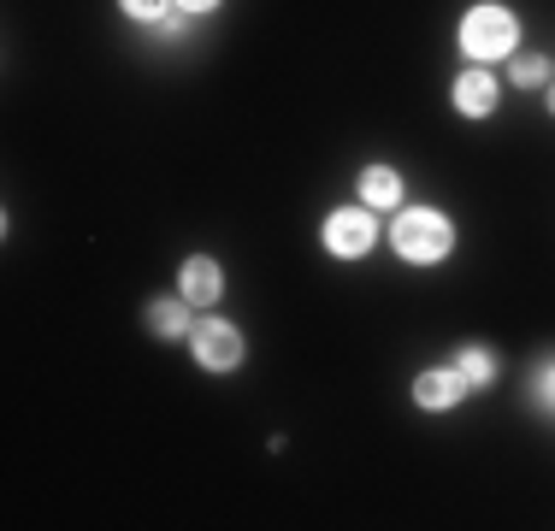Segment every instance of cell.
<instances>
[{
    "label": "cell",
    "mask_w": 555,
    "mask_h": 531,
    "mask_svg": "<svg viewBox=\"0 0 555 531\" xmlns=\"http://www.w3.org/2000/svg\"><path fill=\"white\" fill-rule=\"evenodd\" d=\"M455 48L461 65H508L526 48V24L508 0H473L455 18Z\"/></svg>",
    "instance_id": "1"
},
{
    "label": "cell",
    "mask_w": 555,
    "mask_h": 531,
    "mask_svg": "<svg viewBox=\"0 0 555 531\" xmlns=\"http://www.w3.org/2000/svg\"><path fill=\"white\" fill-rule=\"evenodd\" d=\"M385 243H390V255L402 260V266H443L449 255H455V243H461V231H455V219H449L443 207H431V202H402L390 212V231H385Z\"/></svg>",
    "instance_id": "2"
},
{
    "label": "cell",
    "mask_w": 555,
    "mask_h": 531,
    "mask_svg": "<svg viewBox=\"0 0 555 531\" xmlns=\"http://www.w3.org/2000/svg\"><path fill=\"white\" fill-rule=\"evenodd\" d=\"M190 361L202 366L207 378H231V372L248 361L243 325L224 319V313H202V319H195V331H190Z\"/></svg>",
    "instance_id": "3"
},
{
    "label": "cell",
    "mask_w": 555,
    "mask_h": 531,
    "mask_svg": "<svg viewBox=\"0 0 555 531\" xmlns=\"http://www.w3.org/2000/svg\"><path fill=\"white\" fill-rule=\"evenodd\" d=\"M378 212L366 207V202H343V207H332L320 219V248L332 260H366L378 248Z\"/></svg>",
    "instance_id": "4"
},
{
    "label": "cell",
    "mask_w": 555,
    "mask_h": 531,
    "mask_svg": "<svg viewBox=\"0 0 555 531\" xmlns=\"http://www.w3.org/2000/svg\"><path fill=\"white\" fill-rule=\"evenodd\" d=\"M449 106H455V118H467V125H485L502 106V72L496 65H461L455 83H449Z\"/></svg>",
    "instance_id": "5"
},
{
    "label": "cell",
    "mask_w": 555,
    "mask_h": 531,
    "mask_svg": "<svg viewBox=\"0 0 555 531\" xmlns=\"http://www.w3.org/2000/svg\"><path fill=\"white\" fill-rule=\"evenodd\" d=\"M178 296L190 301L195 313H214L224 301V260L207 255V248H195V255L178 260Z\"/></svg>",
    "instance_id": "6"
},
{
    "label": "cell",
    "mask_w": 555,
    "mask_h": 531,
    "mask_svg": "<svg viewBox=\"0 0 555 531\" xmlns=\"http://www.w3.org/2000/svg\"><path fill=\"white\" fill-rule=\"evenodd\" d=\"M414 407L420 414H455L461 402H467V378L455 372V361H438V366H426V372H414Z\"/></svg>",
    "instance_id": "7"
},
{
    "label": "cell",
    "mask_w": 555,
    "mask_h": 531,
    "mask_svg": "<svg viewBox=\"0 0 555 531\" xmlns=\"http://www.w3.org/2000/svg\"><path fill=\"white\" fill-rule=\"evenodd\" d=\"M354 202H366L373 212H396L408 202V178L390 166V159H373V166L354 171Z\"/></svg>",
    "instance_id": "8"
},
{
    "label": "cell",
    "mask_w": 555,
    "mask_h": 531,
    "mask_svg": "<svg viewBox=\"0 0 555 531\" xmlns=\"http://www.w3.org/2000/svg\"><path fill=\"white\" fill-rule=\"evenodd\" d=\"M142 325H149V337L154 342H190V331H195V308L171 289V296H154L149 308H142Z\"/></svg>",
    "instance_id": "9"
},
{
    "label": "cell",
    "mask_w": 555,
    "mask_h": 531,
    "mask_svg": "<svg viewBox=\"0 0 555 531\" xmlns=\"http://www.w3.org/2000/svg\"><path fill=\"white\" fill-rule=\"evenodd\" d=\"M449 361H455V372L467 378V390L479 396V390H496V378H502V354L491 349V342H455L449 349Z\"/></svg>",
    "instance_id": "10"
},
{
    "label": "cell",
    "mask_w": 555,
    "mask_h": 531,
    "mask_svg": "<svg viewBox=\"0 0 555 531\" xmlns=\"http://www.w3.org/2000/svg\"><path fill=\"white\" fill-rule=\"evenodd\" d=\"M555 77V60L550 53H532V48H520L508 60V89H526V95H544V83Z\"/></svg>",
    "instance_id": "11"
},
{
    "label": "cell",
    "mask_w": 555,
    "mask_h": 531,
    "mask_svg": "<svg viewBox=\"0 0 555 531\" xmlns=\"http://www.w3.org/2000/svg\"><path fill=\"white\" fill-rule=\"evenodd\" d=\"M118 12H125L130 24H142V30H154L166 12H178V0H118Z\"/></svg>",
    "instance_id": "12"
},
{
    "label": "cell",
    "mask_w": 555,
    "mask_h": 531,
    "mask_svg": "<svg viewBox=\"0 0 555 531\" xmlns=\"http://www.w3.org/2000/svg\"><path fill=\"white\" fill-rule=\"evenodd\" d=\"M532 407L538 414H555V361L532 366Z\"/></svg>",
    "instance_id": "13"
},
{
    "label": "cell",
    "mask_w": 555,
    "mask_h": 531,
    "mask_svg": "<svg viewBox=\"0 0 555 531\" xmlns=\"http://www.w3.org/2000/svg\"><path fill=\"white\" fill-rule=\"evenodd\" d=\"M190 24H195L190 12H166V18L154 24L149 36H154V42H160V48H178V42H190Z\"/></svg>",
    "instance_id": "14"
},
{
    "label": "cell",
    "mask_w": 555,
    "mask_h": 531,
    "mask_svg": "<svg viewBox=\"0 0 555 531\" xmlns=\"http://www.w3.org/2000/svg\"><path fill=\"white\" fill-rule=\"evenodd\" d=\"M224 0H178V12H190V18H214Z\"/></svg>",
    "instance_id": "15"
},
{
    "label": "cell",
    "mask_w": 555,
    "mask_h": 531,
    "mask_svg": "<svg viewBox=\"0 0 555 531\" xmlns=\"http://www.w3.org/2000/svg\"><path fill=\"white\" fill-rule=\"evenodd\" d=\"M544 113L555 118V77H550V83H544Z\"/></svg>",
    "instance_id": "16"
}]
</instances>
